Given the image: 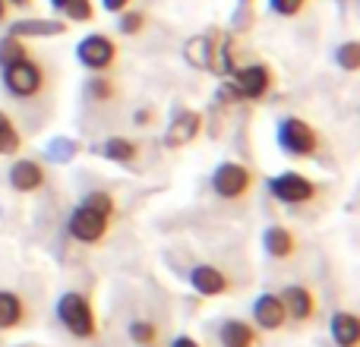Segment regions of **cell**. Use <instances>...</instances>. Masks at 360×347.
Masks as SVG:
<instances>
[{"mask_svg": "<svg viewBox=\"0 0 360 347\" xmlns=\"http://www.w3.org/2000/svg\"><path fill=\"white\" fill-rule=\"evenodd\" d=\"M117 218V202L108 190H92L79 199L67 218V234L82 247H98Z\"/></svg>", "mask_w": 360, "mask_h": 347, "instance_id": "6da1fadb", "label": "cell"}, {"mask_svg": "<svg viewBox=\"0 0 360 347\" xmlns=\"http://www.w3.org/2000/svg\"><path fill=\"white\" fill-rule=\"evenodd\" d=\"M266 190L275 202L288 205V209H307V205H313L319 196H323L326 186L316 183L313 177H307V174H300V171H281V174H275V177L266 180Z\"/></svg>", "mask_w": 360, "mask_h": 347, "instance_id": "7a4b0ae2", "label": "cell"}, {"mask_svg": "<svg viewBox=\"0 0 360 347\" xmlns=\"http://www.w3.org/2000/svg\"><path fill=\"white\" fill-rule=\"evenodd\" d=\"M54 313H57V319H60L63 329H67L73 338H79V341H92V338L98 335V316H95V306L82 291L60 294Z\"/></svg>", "mask_w": 360, "mask_h": 347, "instance_id": "3957f363", "label": "cell"}, {"mask_svg": "<svg viewBox=\"0 0 360 347\" xmlns=\"http://www.w3.org/2000/svg\"><path fill=\"white\" fill-rule=\"evenodd\" d=\"M0 79H4L6 95H13L16 101H32L48 89V70H44L41 60H35V57L29 54L25 60L0 70Z\"/></svg>", "mask_w": 360, "mask_h": 347, "instance_id": "277c9868", "label": "cell"}, {"mask_svg": "<svg viewBox=\"0 0 360 347\" xmlns=\"http://www.w3.org/2000/svg\"><path fill=\"white\" fill-rule=\"evenodd\" d=\"M275 139L278 149L288 158H316L323 149V136L313 124H307L304 117H281L275 126Z\"/></svg>", "mask_w": 360, "mask_h": 347, "instance_id": "5b68a950", "label": "cell"}, {"mask_svg": "<svg viewBox=\"0 0 360 347\" xmlns=\"http://www.w3.org/2000/svg\"><path fill=\"white\" fill-rule=\"evenodd\" d=\"M209 186L224 202H240V199H247L250 192H253L256 174H253V168H247V164H240V162H218L209 177Z\"/></svg>", "mask_w": 360, "mask_h": 347, "instance_id": "8992f818", "label": "cell"}, {"mask_svg": "<svg viewBox=\"0 0 360 347\" xmlns=\"http://www.w3.org/2000/svg\"><path fill=\"white\" fill-rule=\"evenodd\" d=\"M231 82H234L240 101L259 105V101H266L275 89V70L269 67V63L256 60V63H247V67H237L234 76H231Z\"/></svg>", "mask_w": 360, "mask_h": 347, "instance_id": "52a82bcc", "label": "cell"}, {"mask_svg": "<svg viewBox=\"0 0 360 347\" xmlns=\"http://www.w3.org/2000/svg\"><path fill=\"white\" fill-rule=\"evenodd\" d=\"M117 41L105 32H92L86 35L79 44H76V60L89 70V73H111L114 63H117Z\"/></svg>", "mask_w": 360, "mask_h": 347, "instance_id": "ba28073f", "label": "cell"}, {"mask_svg": "<svg viewBox=\"0 0 360 347\" xmlns=\"http://www.w3.org/2000/svg\"><path fill=\"white\" fill-rule=\"evenodd\" d=\"M186 281H190V287L199 297H224V294H231V278L218 266H209V262L193 266L186 272Z\"/></svg>", "mask_w": 360, "mask_h": 347, "instance_id": "9c48e42d", "label": "cell"}, {"mask_svg": "<svg viewBox=\"0 0 360 347\" xmlns=\"http://www.w3.org/2000/svg\"><path fill=\"white\" fill-rule=\"evenodd\" d=\"M6 180H10V186L16 192H38L44 190V183H48V171H44L41 162H35V158H16V162L10 164V174H6Z\"/></svg>", "mask_w": 360, "mask_h": 347, "instance_id": "30bf717a", "label": "cell"}, {"mask_svg": "<svg viewBox=\"0 0 360 347\" xmlns=\"http://www.w3.org/2000/svg\"><path fill=\"white\" fill-rule=\"evenodd\" d=\"M199 133H202V114L199 111H180L174 114L171 126L165 130V149H184V145L196 143Z\"/></svg>", "mask_w": 360, "mask_h": 347, "instance_id": "8fae6325", "label": "cell"}, {"mask_svg": "<svg viewBox=\"0 0 360 347\" xmlns=\"http://www.w3.org/2000/svg\"><path fill=\"white\" fill-rule=\"evenodd\" d=\"M278 297H281V303H285L288 319H294V322H310V319H316L319 303H316V294L307 284H288Z\"/></svg>", "mask_w": 360, "mask_h": 347, "instance_id": "7c38bea8", "label": "cell"}, {"mask_svg": "<svg viewBox=\"0 0 360 347\" xmlns=\"http://www.w3.org/2000/svg\"><path fill=\"white\" fill-rule=\"evenodd\" d=\"M253 325L259 332H281L288 325V313L278 294H259L253 300Z\"/></svg>", "mask_w": 360, "mask_h": 347, "instance_id": "4fadbf2b", "label": "cell"}, {"mask_svg": "<svg viewBox=\"0 0 360 347\" xmlns=\"http://www.w3.org/2000/svg\"><path fill=\"white\" fill-rule=\"evenodd\" d=\"M262 249H266L269 259L275 262H288L297 256V234L285 224H269L262 230Z\"/></svg>", "mask_w": 360, "mask_h": 347, "instance_id": "5bb4252c", "label": "cell"}, {"mask_svg": "<svg viewBox=\"0 0 360 347\" xmlns=\"http://www.w3.org/2000/svg\"><path fill=\"white\" fill-rule=\"evenodd\" d=\"M218 341H221V347H256L259 344V329L247 319H224L218 325Z\"/></svg>", "mask_w": 360, "mask_h": 347, "instance_id": "9a60e30c", "label": "cell"}, {"mask_svg": "<svg viewBox=\"0 0 360 347\" xmlns=\"http://www.w3.org/2000/svg\"><path fill=\"white\" fill-rule=\"evenodd\" d=\"M70 29V22H63V19H16V22L10 25V35L16 38H57L63 35V32Z\"/></svg>", "mask_w": 360, "mask_h": 347, "instance_id": "2e32d148", "label": "cell"}, {"mask_svg": "<svg viewBox=\"0 0 360 347\" xmlns=\"http://www.w3.org/2000/svg\"><path fill=\"white\" fill-rule=\"evenodd\" d=\"M25 319H29V306H25V300L19 297L16 291L0 287V332L19 329V325H25Z\"/></svg>", "mask_w": 360, "mask_h": 347, "instance_id": "e0dca14e", "label": "cell"}, {"mask_svg": "<svg viewBox=\"0 0 360 347\" xmlns=\"http://www.w3.org/2000/svg\"><path fill=\"white\" fill-rule=\"evenodd\" d=\"M329 335L338 347H357L360 344V319L348 310L332 313L329 319Z\"/></svg>", "mask_w": 360, "mask_h": 347, "instance_id": "ac0fdd59", "label": "cell"}, {"mask_svg": "<svg viewBox=\"0 0 360 347\" xmlns=\"http://www.w3.org/2000/svg\"><path fill=\"white\" fill-rule=\"evenodd\" d=\"M98 155L108 158V162H114V164L130 168V164L139 158V143L130 139V136H108L105 143L98 145Z\"/></svg>", "mask_w": 360, "mask_h": 347, "instance_id": "d6986e66", "label": "cell"}, {"mask_svg": "<svg viewBox=\"0 0 360 347\" xmlns=\"http://www.w3.org/2000/svg\"><path fill=\"white\" fill-rule=\"evenodd\" d=\"M215 38L218 32H212V35H193L190 41L184 44V57L190 67L196 70H209V60H212V48H215Z\"/></svg>", "mask_w": 360, "mask_h": 347, "instance_id": "ffe728a7", "label": "cell"}, {"mask_svg": "<svg viewBox=\"0 0 360 347\" xmlns=\"http://www.w3.org/2000/svg\"><path fill=\"white\" fill-rule=\"evenodd\" d=\"M29 57V44H25V38H16L6 32L4 38H0V70L4 67H13V63L25 60Z\"/></svg>", "mask_w": 360, "mask_h": 347, "instance_id": "44dd1931", "label": "cell"}, {"mask_svg": "<svg viewBox=\"0 0 360 347\" xmlns=\"http://www.w3.org/2000/svg\"><path fill=\"white\" fill-rule=\"evenodd\" d=\"M86 95L92 101H98V105H105V101L117 98V86H114V79L108 73H92V79L86 82Z\"/></svg>", "mask_w": 360, "mask_h": 347, "instance_id": "7402d4cb", "label": "cell"}, {"mask_svg": "<svg viewBox=\"0 0 360 347\" xmlns=\"http://www.w3.org/2000/svg\"><path fill=\"white\" fill-rule=\"evenodd\" d=\"M22 149V136H19L16 124L10 120V114L0 111V155H16V152Z\"/></svg>", "mask_w": 360, "mask_h": 347, "instance_id": "603a6c76", "label": "cell"}, {"mask_svg": "<svg viewBox=\"0 0 360 347\" xmlns=\"http://www.w3.org/2000/svg\"><path fill=\"white\" fill-rule=\"evenodd\" d=\"M117 32L120 35H139V32L149 25V13H143V10H130L127 6L124 13H117Z\"/></svg>", "mask_w": 360, "mask_h": 347, "instance_id": "cb8c5ba5", "label": "cell"}, {"mask_svg": "<svg viewBox=\"0 0 360 347\" xmlns=\"http://www.w3.org/2000/svg\"><path fill=\"white\" fill-rule=\"evenodd\" d=\"M60 13L67 16V22H92L95 19V4L92 0H63Z\"/></svg>", "mask_w": 360, "mask_h": 347, "instance_id": "d4e9b609", "label": "cell"}, {"mask_svg": "<svg viewBox=\"0 0 360 347\" xmlns=\"http://www.w3.org/2000/svg\"><path fill=\"white\" fill-rule=\"evenodd\" d=\"M127 335H130V341H133V344H139V347L155 344V341H158V325H155V322H149V319H136V322H130Z\"/></svg>", "mask_w": 360, "mask_h": 347, "instance_id": "484cf974", "label": "cell"}, {"mask_svg": "<svg viewBox=\"0 0 360 347\" xmlns=\"http://www.w3.org/2000/svg\"><path fill=\"white\" fill-rule=\"evenodd\" d=\"M335 63L345 70V73H357L360 67V44L357 41H345L335 48Z\"/></svg>", "mask_w": 360, "mask_h": 347, "instance_id": "4316f807", "label": "cell"}, {"mask_svg": "<svg viewBox=\"0 0 360 347\" xmlns=\"http://www.w3.org/2000/svg\"><path fill=\"white\" fill-rule=\"evenodd\" d=\"M304 4L307 0H269V6H272L275 16H285V19H294L304 13Z\"/></svg>", "mask_w": 360, "mask_h": 347, "instance_id": "83f0119b", "label": "cell"}, {"mask_svg": "<svg viewBox=\"0 0 360 347\" xmlns=\"http://www.w3.org/2000/svg\"><path fill=\"white\" fill-rule=\"evenodd\" d=\"M218 101H221V105H240V95H237V89H234L231 79L221 82V89H218Z\"/></svg>", "mask_w": 360, "mask_h": 347, "instance_id": "f1b7e54d", "label": "cell"}, {"mask_svg": "<svg viewBox=\"0 0 360 347\" xmlns=\"http://www.w3.org/2000/svg\"><path fill=\"white\" fill-rule=\"evenodd\" d=\"M130 4H133V0H101V6H105L108 13H124Z\"/></svg>", "mask_w": 360, "mask_h": 347, "instance_id": "f546056e", "label": "cell"}, {"mask_svg": "<svg viewBox=\"0 0 360 347\" xmlns=\"http://www.w3.org/2000/svg\"><path fill=\"white\" fill-rule=\"evenodd\" d=\"M171 347H202L196 341V338H190V335H177L174 341H171Z\"/></svg>", "mask_w": 360, "mask_h": 347, "instance_id": "4dcf8cb0", "label": "cell"}, {"mask_svg": "<svg viewBox=\"0 0 360 347\" xmlns=\"http://www.w3.org/2000/svg\"><path fill=\"white\" fill-rule=\"evenodd\" d=\"M133 124H139V126H143V124H152V111H149V107H146V111H139L136 117H133Z\"/></svg>", "mask_w": 360, "mask_h": 347, "instance_id": "1f68e13d", "label": "cell"}, {"mask_svg": "<svg viewBox=\"0 0 360 347\" xmlns=\"http://www.w3.org/2000/svg\"><path fill=\"white\" fill-rule=\"evenodd\" d=\"M10 6H16V10H29L32 6V0H6Z\"/></svg>", "mask_w": 360, "mask_h": 347, "instance_id": "d6a6232c", "label": "cell"}, {"mask_svg": "<svg viewBox=\"0 0 360 347\" xmlns=\"http://www.w3.org/2000/svg\"><path fill=\"white\" fill-rule=\"evenodd\" d=\"M6 16H10V4H6V0H0V22H4Z\"/></svg>", "mask_w": 360, "mask_h": 347, "instance_id": "836d02e7", "label": "cell"}, {"mask_svg": "<svg viewBox=\"0 0 360 347\" xmlns=\"http://www.w3.org/2000/svg\"><path fill=\"white\" fill-rule=\"evenodd\" d=\"M48 4H51V6H54V10H57V13H60V6H63V0H48Z\"/></svg>", "mask_w": 360, "mask_h": 347, "instance_id": "e575fe53", "label": "cell"}, {"mask_svg": "<svg viewBox=\"0 0 360 347\" xmlns=\"http://www.w3.org/2000/svg\"><path fill=\"white\" fill-rule=\"evenodd\" d=\"M237 4H240V6H243V10H247V6H250V4H253V0H237Z\"/></svg>", "mask_w": 360, "mask_h": 347, "instance_id": "d590c367", "label": "cell"}, {"mask_svg": "<svg viewBox=\"0 0 360 347\" xmlns=\"http://www.w3.org/2000/svg\"><path fill=\"white\" fill-rule=\"evenodd\" d=\"M146 347H155V344H146Z\"/></svg>", "mask_w": 360, "mask_h": 347, "instance_id": "8d00e7d4", "label": "cell"}, {"mask_svg": "<svg viewBox=\"0 0 360 347\" xmlns=\"http://www.w3.org/2000/svg\"><path fill=\"white\" fill-rule=\"evenodd\" d=\"M19 347H22V344H19Z\"/></svg>", "mask_w": 360, "mask_h": 347, "instance_id": "74e56055", "label": "cell"}]
</instances>
